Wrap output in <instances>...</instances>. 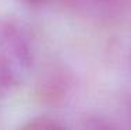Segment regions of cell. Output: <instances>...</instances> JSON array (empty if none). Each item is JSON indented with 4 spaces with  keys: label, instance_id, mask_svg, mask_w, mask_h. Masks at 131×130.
I'll use <instances>...</instances> for the list:
<instances>
[{
    "label": "cell",
    "instance_id": "cell-1",
    "mask_svg": "<svg viewBox=\"0 0 131 130\" xmlns=\"http://www.w3.org/2000/svg\"><path fill=\"white\" fill-rule=\"evenodd\" d=\"M75 78L67 66L50 63L42 70L35 85V95L46 106H61L73 95Z\"/></svg>",
    "mask_w": 131,
    "mask_h": 130
},
{
    "label": "cell",
    "instance_id": "cell-2",
    "mask_svg": "<svg viewBox=\"0 0 131 130\" xmlns=\"http://www.w3.org/2000/svg\"><path fill=\"white\" fill-rule=\"evenodd\" d=\"M78 14L92 18H114L131 7V0H63Z\"/></svg>",
    "mask_w": 131,
    "mask_h": 130
},
{
    "label": "cell",
    "instance_id": "cell-3",
    "mask_svg": "<svg viewBox=\"0 0 131 130\" xmlns=\"http://www.w3.org/2000/svg\"><path fill=\"white\" fill-rule=\"evenodd\" d=\"M24 129H39V130H46V129H59V127H64V125L59 123L57 120L52 119V117H46V116H39V117H32L29 119L27 123L23 125Z\"/></svg>",
    "mask_w": 131,
    "mask_h": 130
},
{
    "label": "cell",
    "instance_id": "cell-4",
    "mask_svg": "<svg viewBox=\"0 0 131 130\" xmlns=\"http://www.w3.org/2000/svg\"><path fill=\"white\" fill-rule=\"evenodd\" d=\"M20 2H24L28 6H35V7H39V6L45 4L48 0H20Z\"/></svg>",
    "mask_w": 131,
    "mask_h": 130
},
{
    "label": "cell",
    "instance_id": "cell-5",
    "mask_svg": "<svg viewBox=\"0 0 131 130\" xmlns=\"http://www.w3.org/2000/svg\"><path fill=\"white\" fill-rule=\"evenodd\" d=\"M130 109H131V106H130Z\"/></svg>",
    "mask_w": 131,
    "mask_h": 130
}]
</instances>
